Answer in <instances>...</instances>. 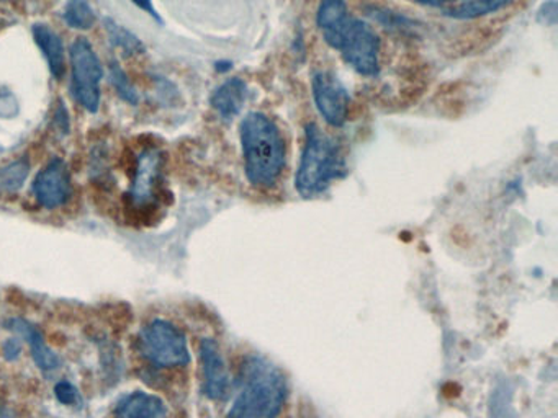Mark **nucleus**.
I'll list each match as a JSON object with an SVG mask.
<instances>
[{"label":"nucleus","mask_w":558,"mask_h":418,"mask_svg":"<svg viewBox=\"0 0 558 418\" xmlns=\"http://www.w3.org/2000/svg\"><path fill=\"white\" fill-rule=\"evenodd\" d=\"M316 25L326 45L341 52L345 64L364 77L380 72V39L364 20L349 13L345 0H322Z\"/></svg>","instance_id":"nucleus-1"},{"label":"nucleus","mask_w":558,"mask_h":418,"mask_svg":"<svg viewBox=\"0 0 558 418\" xmlns=\"http://www.w3.org/2000/svg\"><path fill=\"white\" fill-rule=\"evenodd\" d=\"M241 147L244 172L251 185L270 188L286 167V143L272 118L260 111H250L241 121Z\"/></svg>","instance_id":"nucleus-2"},{"label":"nucleus","mask_w":558,"mask_h":418,"mask_svg":"<svg viewBox=\"0 0 558 418\" xmlns=\"http://www.w3.org/2000/svg\"><path fill=\"white\" fill-rule=\"evenodd\" d=\"M287 398V381L277 366L251 356L243 366L241 389L228 418H277Z\"/></svg>","instance_id":"nucleus-3"},{"label":"nucleus","mask_w":558,"mask_h":418,"mask_svg":"<svg viewBox=\"0 0 558 418\" xmlns=\"http://www.w3.org/2000/svg\"><path fill=\"white\" fill-rule=\"evenodd\" d=\"M348 173V162L341 144L319 130L318 124L305 127V146L295 175V188L303 198L325 193L332 182Z\"/></svg>","instance_id":"nucleus-4"},{"label":"nucleus","mask_w":558,"mask_h":418,"mask_svg":"<svg viewBox=\"0 0 558 418\" xmlns=\"http://www.w3.org/2000/svg\"><path fill=\"white\" fill-rule=\"evenodd\" d=\"M142 353L159 368H175L191 362L187 336L174 323L156 319L143 329L140 336Z\"/></svg>","instance_id":"nucleus-5"},{"label":"nucleus","mask_w":558,"mask_h":418,"mask_svg":"<svg viewBox=\"0 0 558 418\" xmlns=\"http://www.w3.org/2000/svg\"><path fill=\"white\" fill-rule=\"evenodd\" d=\"M71 94L89 113L100 107V82L104 78L102 62L86 38H77L71 46Z\"/></svg>","instance_id":"nucleus-6"},{"label":"nucleus","mask_w":558,"mask_h":418,"mask_svg":"<svg viewBox=\"0 0 558 418\" xmlns=\"http://www.w3.org/2000/svg\"><path fill=\"white\" fill-rule=\"evenodd\" d=\"M313 100L323 120L332 127H342L348 121L349 97L348 88L341 84L331 72L318 71L312 78Z\"/></svg>","instance_id":"nucleus-7"},{"label":"nucleus","mask_w":558,"mask_h":418,"mask_svg":"<svg viewBox=\"0 0 558 418\" xmlns=\"http://www.w3.org/2000/svg\"><path fill=\"white\" fill-rule=\"evenodd\" d=\"M165 157L156 147L143 150L136 160L135 179L130 188L129 198L136 208H146L156 201L159 182H161Z\"/></svg>","instance_id":"nucleus-8"},{"label":"nucleus","mask_w":558,"mask_h":418,"mask_svg":"<svg viewBox=\"0 0 558 418\" xmlns=\"http://www.w3.org/2000/svg\"><path fill=\"white\" fill-rule=\"evenodd\" d=\"M34 193L38 202L45 208L54 209L63 206L73 193L70 169L60 157L50 160L47 167L38 173L34 182Z\"/></svg>","instance_id":"nucleus-9"},{"label":"nucleus","mask_w":558,"mask_h":418,"mask_svg":"<svg viewBox=\"0 0 558 418\" xmlns=\"http://www.w3.org/2000/svg\"><path fill=\"white\" fill-rule=\"evenodd\" d=\"M201 359L204 369V394L211 401H223L230 392V374L215 340H202Z\"/></svg>","instance_id":"nucleus-10"},{"label":"nucleus","mask_w":558,"mask_h":418,"mask_svg":"<svg viewBox=\"0 0 558 418\" xmlns=\"http://www.w3.org/2000/svg\"><path fill=\"white\" fill-rule=\"evenodd\" d=\"M4 325L5 329L11 330L31 345L32 356H34L35 362L41 371H54V369L60 368V356L47 345L44 335L34 323L22 319V317H12V319L5 320Z\"/></svg>","instance_id":"nucleus-11"},{"label":"nucleus","mask_w":558,"mask_h":418,"mask_svg":"<svg viewBox=\"0 0 558 418\" xmlns=\"http://www.w3.org/2000/svg\"><path fill=\"white\" fill-rule=\"evenodd\" d=\"M247 97H250V88L243 78H228L220 87L215 88L210 104L223 120H233L243 110Z\"/></svg>","instance_id":"nucleus-12"},{"label":"nucleus","mask_w":558,"mask_h":418,"mask_svg":"<svg viewBox=\"0 0 558 418\" xmlns=\"http://www.w3.org/2000/svg\"><path fill=\"white\" fill-rule=\"evenodd\" d=\"M32 32H34L35 42H37L40 51L44 52L45 58H47L51 75L57 81H61L64 74H66V54H64L63 39L53 28L45 25V23H37L32 28Z\"/></svg>","instance_id":"nucleus-13"},{"label":"nucleus","mask_w":558,"mask_h":418,"mask_svg":"<svg viewBox=\"0 0 558 418\" xmlns=\"http://www.w3.org/2000/svg\"><path fill=\"white\" fill-rule=\"evenodd\" d=\"M117 418H168V408L158 395L136 391L120 402Z\"/></svg>","instance_id":"nucleus-14"},{"label":"nucleus","mask_w":558,"mask_h":418,"mask_svg":"<svg viewBox=\"0 0 558 418\" xmlns=\"http://www.w3.org/2000/svg\"><path fill=\"white\" fill-rule=\"evenodd\" d=\"M512 2L514 0H465L460 5L444 10V15L453 20H476L499 12Z\"/></svg>","instance_id":"nucleus-15"},{"label":"nucleus","mask_w":558,"mask_h":418,"mask_svg":"<svg viewBox=\"0 0 558 418\" xmlns=\"http://www.w3.org/2000/svg\"><path fill=\"white\" fill-rule=\"evenodd\" d=\"M104 25H106V32L110 42H112V46H116L117 49H120L123 54L135 56L145 52L146 48L142 39H140L135 33L125 28V26L119 25L116 20L106 19L104 20Z\"/></svg>","instance_id":"nucleus-16"},{"label":"nucleus","mask_w":558,"mask_h":418,"mask_svg":"<svg viewBox=\"0 0 558 418\" xmlns=\"http://www.w3.org/2000/svg\"><path fill=\"white\" fill-rule=\"evenodd\" d=\"M63 19L71 28L89 29L96 22V13L89 0H68L63 10Z\"/></svg>","instance_id":"nucleus-17"},{"label":"nucleus","mask_w":558,"mask_h":418,"mask_svg":"<svg viewBox=\"0 0 558 418\" xmlns=\"http://www.w3.org/2000/svg\"><path fill=\"white\" fill-rule=\"evenodd\" d=\"M31 173L28 160L19 159L0 169V192L15 193L24 186Z\"/></svg>","instance_id":"nucleus-18"},{"label":"nucleus","mask_w":558,"mask_h":418,"mask_svg":"<svg viewBox=\"0 0 558 418\" xmlns=\"http://www.w3.org/2000/svg\"><path fill=\"white\" fill-rule=\"evenodd\" d=\"M109 75L119 97L126 103L138 104V91H136L135 85L132 84L126 72L120 67L119 62H110Z\"/></svg>","instance_id":"nucleus-19"},{"label":"nucleus","mask_w":558,"mask_h":418,"mask_svg":"<svg viewBox=\"0 0 558 418\" xmlns=\"http://www.w3.org/2000/svg\"><path fill=\"white\" fill-rule=\"evenodd\" d=\"M368 15L372 16V19L377 20L378 23H381V25L387 26V28H404V26H410L411 22L407 19V16L398 15V13L390 12V10H384V9H371L368 10Z\"/></svg>","instance_id":"nucleus-20"},{"label":"nucleus","mask_w":558,"mask_h":418,"mask_svg":"<svg viewBox=\"0 0 558 418\" xmlns=\"http://www.w3.org/2000/svg\"><path fill=\"white\" fill-rule=\"evenodd\" d=\"M54 395L64 405H73L80 401V392L68 381H60L54 385Z\"/></svg>","instance_id":"nucleus-21"},{"label":"nucleus","mask_w":558,"mask_h":418,"mask_svg":"<svg viewBox=\"0 0 558 418\" xmlns=\"http://www.w3.org/2000/svg\"><path fill=\"white\" fill-rule=\"evenodd\" d=\"M537 20L544 25L554 26L557 23V0H548L538 9Z\"/></svg>","instance_id":"nucleus-22"},{"label":"nucleus","mask_w":558,"mask_h":418,"mask_svg":"<svg viewBox=\"0 0 558 418\" xmlns=\"http://www.w3.org/2000/svg\"><path fill=\"white\" fill-rule=\"evenodd\" d=\"M54 126L63 136L70 134V111L64 107L63 101H60L54 110Z\"/></svg>","instance_id":"nucleus-23"},{"label":"nucleus","mask_w":558,"mask_h":418,"mask_svg":"<svg viewBox=\"0 0 558 418\" xmlns=\"http://www.w3.org/2000/svg\"><path fill=\"white\" fill-rule=\"evenodd\" d=\"M132 2L140 7V9L145 10L146 13H149L156 22L162 23L161 16L158 15L155 5H153V0H132Z\"/></svg>","instance_id":"nucleus-24"},{"label":"nucleus","mask_w":558,"mask_h":418,"mask_svg":"<svg viewBox=\"0 0 558 418\" xmlns=\"http://www.w3.org/2000/svg\"><path fill=\"white\" fill-rule=\"evenodd\" d=\"M21 349H22V346H21V343H19L17 339H11L4 345V353L9 359L17 358L19 353H21Z\"/></svg>","instance_id":"nucleus-25"},{"label":"nucleus","mask_w":558,"mask_h":418,"mask_svg":"<svg viewBox=\"0 0 558 418\" xmlns=\"http://www.w3.org/2000/svg\"><path fill=\"white\" fill-rule=\"evenodd\" d=\"M410 2L420 3V5L427 7H444L449 3L460 2V0H410Z\"/></svg>","instance_id":"nucleus-26"},{"label":"nucleus","mask_w":558,"mask_h":418,"mask_svg":"<svg viewBox=\"0 0 558 418\" xmlns=\"http://www.w3.org/2000/svg\"><path fill=\"white\" fill-rule=\"evenodd\" d=\"M217 71L218 72H227L230 71L231 67H233V64H231L230 61H218L217 64Z\"/></svg>","instance_id":"nucleus-27"}]
</instances>
